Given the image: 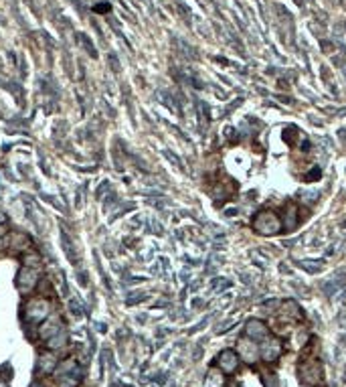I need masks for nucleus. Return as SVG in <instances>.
<instances>
[{
  "mask_svg": "<svg viewBox=\"0 0 346 387\" xmlns=\"http://www.w3.org/2000/svg\"><path fill=\"white\" fill-rule=\"evenodd\" d=\"M282 219L273 213V211H259L253 217V229L259 235H266V238H271V235H277L282 231Z\"/></svg>",
  "mask_w": 346,
  "mask_h": 387,
  "instance_id": "1",
  "label": "nucleus"
},
{
  "mask_svg": "<svg viewBox=\"0 0 346 387\" xmlns=\"http://www.w3.org/2000/svg\"><path fill=\"white\" fill-rule=\"evenodd\" d=\"M298 375L302 379L304 385L308 387H316L322 383L324 375H322V365L316 359H302L298 365Z\"/></svg>",
  "mask_w": 346,
  "mask_h": 387,
  "instance_id": "2",
  "label": "nucleus"
},
{
  "mask_svg": "<svg viewBox=\"0 0 346 387\" xmlns=\"http://www.w3.org/2000/svg\"><path fill=\"white\" fill-rule=\"evenodd\" d=\"M237 355H239L241 361L249 363V365H255L257 359L261 357V355H259V345H257V341L249 339V336H245V339H239V343H237Z\"/></svg>",
  "mask_w": 346,
  "mask_h": 387,
  "instance_id": "3",
  "label": "nucleus"
},
{
  "mask_svg": "<svg viewBox=\"0 0 346 387\" xmlns=\"http://www.w3.org/2000/svg\"><path fill=\"white\" fill-rule=\"evenodd\" d=\"M282 341L275 339V336H267L266 341L259 345V355L266 363H275L282 355Z\"/></svg>",
  "mask_w": 346,
  "mask_h": 387,
  "instance_id": "4",
  "label": "nucleus"
},
{
  "mask_svg": "<svg viewBox=\"0 0 346 387\" xmlns=\"http://www.w3.org/2000/svg\"><path fill=\"white\" fill-rule=\"evenodd\" d=\"M239 355H237V351H233V349H225V351H221L219 353V359H217V365H219V369L223 373H235L237 371V367H239Z\"/></svg>",
  "mask_w": 346,
  "mask_h": 387,
  "instance_id": "5",
  "label": "nucleus"
},
{
  "mask_svg": "<svg viewBox=\"0 0 346 387\" xmlns=\"http://www.w3.org/2000/svg\"><path fill=\"white\" fill-rule=\"evenodd\" d=\"M245 336H249V339H253V341H266L269 336V328L263 321L251 318V321L245 323Z\"/></svg>",
  "mask_w": 346,
  "mask_h": 387,
  "instance_id": "6",
  "label": "nucleus"
},
{
  "mask_svg": "<svg viewBox=\"0 0 346 387\" xmlns=\"http://www.w3.org/2000/svg\"><path fill=\"white\" fill-rule=\"evenodd\" d=\"M279 316H282L284 321H290V323H298V321H302V318H304V314H302L300 306L295 304L293 300L284 302L282 308H279Z\"/></svg>",
  "mask_w": 346,
  "mask_h": 387,
  "instance_id": "7",
  "label": "nucleus"
},
{
  "mask_svg": "<svg viewBox=\"0 0 346 387\" xmlns=\"http://www.w3.org/2000/svg\"><path fill=\"white\" fill-rule=\"evenodd\" d=\"M282 225L292 231L293 227H298V209H295V205H288L286 211H284V217H282Z\"/></svg>",
  "mask_w": 346,
  "mask_h": 387,
  "instance_id": "8",
  "label": "nucleus"
},
{
  "mask_svg": "<svg viewBox=\"0 0 346 387\" xmlns=\"http://www.w3.org/2000/svg\"><path fill=\"white\" fill-rule=\"evenodd\" d=\"M205 387H225V373L221 369H209Z\"/></svg>",
  "mask_w": 346,
  "mask_h": 387,
  "instance_id": "9",
  "label": "nucleus"
},
{
  "mask_svg": "<svg viewBox=\"0 0 346 387\" xmlns=\"http://www.w3.org/2000/svg\"><path fill=\"white\" fill-rule=\"evenodd\" d=\"M229 286H231V282H229V280H225V278H217L215 282H213V290H215V292L219 294L221 290L229 288Z\"/></svg>",
  "mask_w": 346,
  "mask_h": 387,
  "instance_id": "10",
  "label": "nucleus"
},
{
  "mask_svg": "<svg viewBox=\"0 0 346 387\" xmlns=\"http://www.w3.org/2000/svg\"><path fill=\"white\" fill-rule=\"evenodd\" d=\"M298 266L300 268H304V270H308V272H320L322 268H324V264L320 262V264H308V262H298Z\"/></svg>",
  "mask_w": 346,
  "mask_h": 387,
  "instance_id": "11",
  "label": "nucleus"
},
{
  "mask_svg": "<svg viewBox=\"0 0 346 387\" xmlns=\"http://www.w3.org/2000/svg\"><path fill=\"white\" fill-rule=\"evenodd\" d=\"M320 177H322V171H320V168H314V171H310V173L306 175V180H308V182H312V180H320Z\"/></svg>",
  "mask_w": 346,
  "mask_h": 387,
  "instance_id": "12",
  "label": "nucleus"
},
{
  "mask_svg": "<svg viewBox=\"0 0 346 387\" xmlns=\"http://www.w3.org/2000/svg\"><path fill=\"white\" fill-rule=\"evenodd\" d=\"M318 195H320V193H302V197H300V199L304 201V203H312V201H316V199H318Z\"/></svg>",
  "mask_w": 346,
  "mask_h": 387,
  "instance_id": "13",
  "label": "nucleus"
},
{
  "mask_svg": "<svg viewBox=\"0 0 346 387\" xmlns=\"http://www.w3.org/2000/svg\"><path fill=\"white\" fill-rule=\"evenodd\" d=\"M295 4H300V6H302V4H304V0H295Z\"/></svg>",
  "mask_w": 346,
  "mask_h": 387,
  "instance_id": "14",
  "label": "nucleus"
}]
</instances>
